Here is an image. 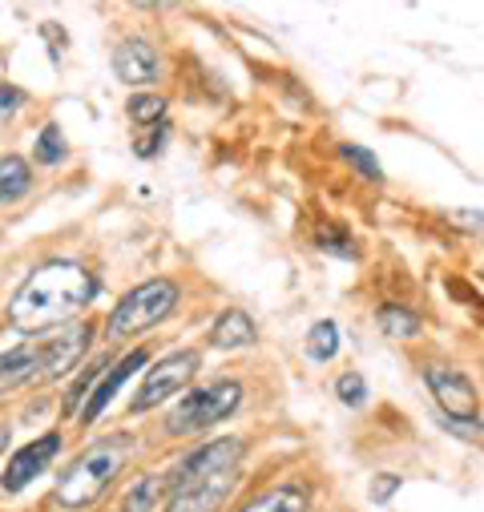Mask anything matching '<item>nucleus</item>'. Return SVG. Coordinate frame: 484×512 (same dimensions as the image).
<instances>
[{"mask_svg":"<svg viewBox=\"0 0 484 512\" xmlns=\"http://www.w3.org/2000/svg\"><path fill=\"white\" fill-rule=\"evenodd\" d=\"M97 299V279L81 267V263H45L37 267L25 287L13 295L9 319L21 335H37L61 323H73L89 303Z\"/></svg>","mask_w":484,"mask_h":512,"instance_id":"obj_1","label":"nucleus"},{"mask_svg":"<svg viewBox=\"0 0 484 512\" xmlns=\"http://www.w3.org/2000/svg\"><path fill=\"white\" fill-rule=\"evenodd\" d=\"M242 456H247V448H242V440H234V436L202 444L170 476V492H166L162 508L166 512H218L238 484Z\"/></svg>","mask_w":484,"mask_h":512,"instance_id":"obj_2","label":"nucleus"},{"mask_svg":"<svg viewBox=\"0 0 484 512\" xmlns=\"http://www.w3.org/2000/svg\"><path fill=\"white\" fill-rule=\"evenodd\" d=\"M93 339V323H69L61 335H53L49 343H33V347H17L0 355V396H13L37 383H53L65 371H73Z\"/></svg>","mask_w":484,"mask_h":512,"instance_id":"obj_3","label":"nucleus"},{"mask_svg":"<svg viewBox=\"0 0 484 512\" xmlns=\"http://www.w3.org/2000/svg\"><path fill=\"white\" fill-rule=\"evenodd\" d=\"M130 448H134V436H126V432H117V436H105V440L89 444V448L65 468V476L57 480L53 500H57L61 508H69V512L89 508V504L117 480V472L126 468Z\"/></svg>","mask_w":484,"mask_h":512,"instance_id":"obj_4","label":"nucleus"},{"mask_svg":"<svg viewBox=\"0 0 484 512\" xmlns=\"http://www.w3.org/2000/svg\"><path fill=\"white\" fill-rule=\"evenodd\" d=\"M238 404H242V383H238V379H210L206 388H194V392L166 416V432H170V436L206 432V428L222 424L226 416H234Z\"/></svg>","mask_w":484,"mask_h":512,"instance_id":"obj_5","label":"nucleus"},{"mask_svg":"<svg viewBox=\"0 0 484 512\" xmlns=\"http://www.w3.org/2000/svg\"><path fill=\"white\" fill-rule=\"evenodd\" d=\"M178 307V287L170 279H150L142 287H134L126 299H121L109 315V339H130L142 335L150 327H158L162 319H170Z\"/></svg>","mask_w":484,"mask_h":512,"instance_id":"obj_6","label":"nucleus"},{"mask_svg":"<svg viewBox=\"0 0 484 512\" xmlns=\"http://www.w3.org/2000/svg\"><path fill=\"white\" fill-rule=\"evenodd\" d=\"M198 363H202L198 351H174V355L158 359V363L146 371L138 396L130 400V412H134V416H146V412H154L158 404H166L178 388H186V383L198 375Z\"/></svg>","mask_w":484,"mask_h":512,"instance_id":"obj_7","label":"nucleus"},{"mask_svg":"<svg viewBox=\"0 0 484 512\" xmlns=\"http://www.w3.org/2000/svg\"><path fill=\"white\" fill-rule=\"evenodd\" d=\"M61 456V432H49V436H37L33 444L17 448V456L9 460L5 476H0V488L5 492H25L37 476L49 472V464Z\"/></svg>","mask_w":484,"mask_h":512,"instance_id":"obj_8","label":"nucleus"},{"mask_svg":"<svg viewBox=\"0 0 484 512\" xmlns=\"http://www.w3.org/2000/svg\"><path fill=\"white\" fill-rule=\"evenodd\" d=\"M428 392L436 396L440 412L452 416V420H464L476 428V388L472 379L456 367H432L428 371Z\"/></svg>","mask_w":484,"mask_h":512,"instance_id":"obj_9","label":"nucleus"},{"mask_svg":"<svg viewBox=\"0 0 484 512\" xmlns=\"http://www.w3.org/2000/svg\"><path fill=\"white\" fill-rule=\"evenodd\" d=\"M142 363H146V347H138V351H130V355H121L109 371H101L97 383L89 388V396H85V404H81V412H77V420H81V424L101 420V412H105V408L113 404V396L121 392V383H126Z\"/></svg>","mask_w":484,"mask_h":512,"instance_id":"obj_10","label":"nucleus"},{"mask_svg":"<svg viewBox=\"0 0 484 512\" xmlns=\"http://www.w3.org/2000/svg\"><path fill=\"white\" fill-rule=\"evenodd\" d=\"M113 73L126 85H150L158 77V49L150 41H142V37L121 41L113 49Z\"/></svg>","mask_w":484,"mask_h":512,"instance_id":"obj_11","label":"nucleus"},{"mask_svg":"<svg viewBox=\"0 0 484 512\" xmlns=\"http://www.w3.org/2000/svg\"><path fill=\"white\" fill-rule=\"evenodd\" d=\"M255 339H259V331H255V323H251L247 311H222L214 319V327H210V347H218V351L251 347Z\"/></svg>","mask_w":484,"mask_h":512,"instance_id":"obj_12","label":"nucleus"},{"mask_svg":"<svg viewBox=\"0 0 484 512\" xmlns=\"http://www.w3.org/2000/svg\"><path fill=\"white\" fill-rule=\"evenodd\" d=\"M29 190H33V170H29V162L17 158V154H5V158H0V206L21 202Z\"/></svg>","mask_w":484,"mask_h":512,"instance_id":"obj_13","label":"nucleus"},{"mask_svg":"<svg viewBox=\"0 0 484 512\" xmlns=\"http://www.w3.org/2000/svg\"><path fill=\"white\" fill-rule=\"evenodd\" d=\"M307 508H311L307 488H299V484H279V488L263 492L259 500H251L242 512H307Z\"/></svg>","mask_w":484,"mask_h":512,"instance_id":"obj_14","label":"nucleus"},{"mask_svg":"<svg viewBox=\"0 0 484 512\" xmlns=\"http://www.w3.org/2000/svg\"><path fill=\"white\" fill-rule=\"evenodd\" d=\"M166 492H170V480L166 476H146V480H138L126 492V504H121V512H158L166 504Z\"/></svg>","mask_w":484,"mask_h":512,"instance_id":"obj_15","label":"nucleus"},{"mask_svg":"<svg viewBox=\"0 0 484 512\" xmlns=\"http://www.w3.org/2000/svg\"><path fill=\"white\" fill-rule=\"evenodd\" d=\"M335 351H339V327H335L331 319H319V323L307 331V355H311L315 363H327Z\"/></svg>","mask_w":484,"mask_h":512,"instance_id":"obj_16","label":"nucleus"},{"mask_svg":"<svg viewBox=\"0 0 484 512\" xmlns=\"http://www.w3.org/2000/svg\"><path fill=\"white\" fill-rule=\"evenodd\" d=\"M33 154H37V162H41V166H61V162H65L69 146H65L61 125H45V130L37 134V146H33Z\"/></svg>","mask_w":484,"mask_h":512,"instance_id":"obj_17","label":"nucleus"},{"mask_svg":"<svg viewBox=\"0 0 484 512\" xmlns=\"http://www.w3.org/2000/svg\"><path fill=\"white\" fill-rule=\"evenodd\" d=\"M380 327H384V335H392V339H412V335L420 331V319H416L408 307L388 303V307H380Z\"/></svg>","mask_w":484,"mask_h":512,"instance_id":"obj_18","label":"nucleus"},{"mask_svg":"<svg viewBox=\"0 0 484 512\" xmlns=\"http://www.w3.org/2000/svg\"><path fill=\"white\" fill-rule=\"evenodd\" d=\"M126 109H130V117H134L138 125H158V121H166V97H158V93H134Z\"/></svg>","mask_w":484,"mask_h":512,"instance_id":"obj_19","label":"nucleus"},{"mask_svg":"<svg viewBox=\"0 0 484 512\" xmlns=\"http://www.w3.org/2000/svg\"><path fill=\"white\" fill-rule=\"evenodd\" d=\"M339 154H343V158H347V162H351V166H355L363 178H372V182H380V178H384L380 162H376L368 150H359V146H339Z\"/></svg>","mask_w":484,"mask_h":512,"instance_id":"obj_20","label":"nucleus"},{"mask_svg":"<svg viewBox=\"0 0 484 512\" xmlns=\"http://www.w3.org/2000/svg\"><path fill=\"white\" fill-rule=\"evenodd\" d=\"M29 97H25V89H17V85H0V130L17 117V109L25 105Z\"/></svg>","mask_w":484,"mask_h":512,"instance_id":"obj_21","label":"nucleus"},{"mask_svg":"<svg viewBox=\"0 0 484 512\" xmlns=\"http://www.w3.org/2000/svg\"><path fill=\"white\" fill-rule=\"evenodd\" d=\"M335 392H339V400H343V404H351V408H355V404H363V379H359L355 371H347V375L339 379V388H335Z\"/></svg>","mask_w":484,"mask_h":512,"instance_id":"obj_22","label":"nucleus"},{"mask_svg":"<svg viewBox=\"0 0 484 512\" xmlns=\"http://www.w3.org/2000/svg\"><path fill=\"white\" fill-rule=\"evenodd\" d=\"M319 246H327V254H343V259H351V254H355V250H351V242H347L343 234H331V230H323V234H319Z\"/></svg>","mask_w":484,"mask_h":512,"instance_id":"obj_23","label":"nucleus"},{"mask_svg":"<svg viewBox=\"0 0 484 512\" xmlns=\"http://www.w3.org/2000/svg\"><path fill=\"white\" fill-rule=\"evenodd\" d=\"M396 488H400V476H392V472H384V476L376 480V488H372V500H376V504H384V500H388V496H392Z\"/></svg>","mask_w":484,"mask_h":512,"instance_id":"obj_24","label":"nucleus"},{"mask_svg":"<svg viewBox=\"0 0 484 512\" xmlns=\"http://www.w3.org/2000/svg\"><path fill=\"white\" fill-rule=\"evenodd\" d=\"M5 436H9V428H0V448H5Z\"/></svg>","mask_w":484,"mask_h":512,"instance_id":"obj_25","label":"nucleus"}]
</instances>
